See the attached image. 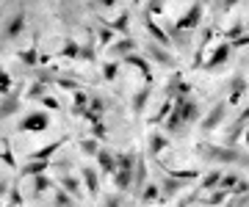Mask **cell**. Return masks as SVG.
I'll use <instances>...</instances> for the list:
<instances>
[{
  "label": "cell",
  "mask_w": 249,
  "mask_h": 207,
  "mask_svg": "<svg viewBox=\"0 0 249 207\" xmlns=\"http://www.w3.org/2000/svg\"><path fill=\"white\" fill-rule=\"evenodd\" d=\"M199 22H202V3H194V6H191V9L178 19L175 31H178V33H188V31H194Z\"/></svg>",
  "instance_id": "3957f363"
},
{
  "label": "cell",
  "mask_w": 249,
  "mask_h": 207,
  "mask_svg": "<svg viewBox=\"0 0 249 207\" xmlns=\"http://www.w3.org/2000/svg\"><path fill=\"white\" fill-rule=\"evenodd\" d=\"M133 169H136V155H119L116 158V174L114 182L119 191H133Z\"/></svg>",
  "instance_id": "7a4b0ae2"
},
{
  "label": "cell",
  "mask_w": 249,
  "mask_h": 207,
  "mask_svg": "<svg viewBox=\"0 0 249 207\" xmlns=\"http://www.w3.org/2000/svg\"><path fill=\"white\" fill-rule=\"evenodd\" d=\"M100 45H103V47H108V45H111V39H114V31H111V28H106V31H100Z\"/></svg>",
  "instance_id": "f35d334b"
},
{
  "label": "cell",
  "mask_w": 249,
  "mask_h": 207,
  "mask_svg": "<svg viewBox=\"0 0 249 207\" xmlns=\"http://www.w3.org/2000/svg\"><path fill=\"white\" fill-rule=\"evenodd\" d=\"M160 199V188L158 185H147V188L142 191V202L144 205H152V202H158Z\"/></svg>",
  "instance_id": "4316f807"
},
{
  "label": "cell",
  "mask_w": 249,
  "mask_h": 207,
  "mask_svg": "<svg viewBox=\"0 0 249 207\" xmlns=\"http://www.w3.org/2000/svg\"><path fill=\"white\" fill-rule=\"evenodd\" d=\"M100 149H103V146L97 144V138H83V141H80V152L89 155V158H97Z\"/></svg>",
  "instance_id": "d4e9b609"
},
{
  "label": "cell",
  "mask_w": 249,
  "mask_h": 207,
  "mask_svg": "<svg viewBox=\"0 0 249 207\" xmlns=\"http://www.w3.org/2000/svg\"><path fill=\"white\" fill-rule=\"evenodd\" d=\"M199 155L208 158V160H213V163H244V166H249V155H241V152H235V149H230V146L202 144L199 146Z\"/></svg>",
  "instance_id": "6da1fadb"
},
{
  "label": "cell",
  "mask_w": 249,
  "mask_h": 207,
  "mask_svg": "<svg viewBox=\"0 0 249 207\" xmlns=\"http://www.w3.org/2000/svg\"><path fill=\"white\" fill-rule=\"evenodd\" d=\"M124 64H130V66H136V69H142V75L147 78V83L152 80V69H150V61L144 58V55L139 53H130V55H124Z\"/></svg>",
  "instance_id": "5bb4252c"
},
{
  "label": "cell",
  "mask_w": 249,
  "mask_h": 207,
  "mask_svg": "<svg viewBox=\"0 0 249 207\" xmlns=\"http://www.w3.org/2000/svg\"><path fill=\"white\" fill-rule=\"evenodd\" d=\"M144 55L147 58H152V61H158V64H163V66H175V58H172L163 47L158 45V42H147V47H144Z\"/></svg>",
  "instance_id": "52a82bcc"
},
{
  "label": "cell",
  "mask_w": 249,
  "mask_h": 207,
  "mask_svg": "<svg viewBox=\"0 0 249 207\" xmlns=\"http://www.w3.org/2000/svg\"><path fill=\"white\" fill-rule=\"evenodd\" d=\"M222 171H208L205 174V180H202V185H199V191H211V188H219V182H222Z\"/></svg>",
  "instance_id": "cb8c5ba5"
},
{
  "label": "cell",
  "mask_w": 249,
  "mask_h": 207,
  "mask_svg": "<svg viewBox=\"0 0 249 207\" xmlns=\"http://www.w3.org/2000/svg\"><path fill=\"white\" fill-rule=\"evenodd\" d=\"M247 125H249V108L244 111V113H241L238 119H235V125L230 127V130H227V144H235V141H238L241 135H244V130H247Z\"/></svg>",
  "instance_id": "30bf717a"
},
{
  "label": "cell",
  "mask_w": 249,
  "mask_h": 207,
  "mask_svg": "<svg viewBox=\"0 0 249 207\" xmlns=\"http://www.w3.org/2000/svg\"><path fill=\"white\" fill-rule=\"evenodd\" d=\"M47 166H50V160H28V166H22V174L25 177H39V174H45Z\"/></svg>",
  "instance_id": "ffe728a7"
},
{
  "label": "cell",
  "mask_w": 249,
  "mask_h": 207,
  "mask_svg": "<svg viewBox=\"0 0 249 207\" xmlns=\"http://www.w3.org/2000/svg\"><path fill=\"white\" fill-rule=\"evenodd\" d=\"M58 185H61L64 191H67V193H70V196H83V188H80V180L78 177H70V174H64L61 180H58Z\"/></svg>",
  "instance_id": "ac0fdd59"
},
{
  "label": "cell",
  "mask_w": 249,
  "mask_h": 207,
  "mask_svg": "<svg viewBox=\"0 0 249 207\" xmlns=\"http://www.w3.org/2000/svg\"><path fill=\"white\" fill-rule=\"evenodd\" d=\"M0 94H11V75L0 69Z\"/></svg>",
  "instance_id": "836d02e7"
},
{
  "label": "cell",
  "mask_w": 249,
  "mask_h": 207,
  "mask_svg": "<svg viewBox=\"0 0 249 207\" xmlns=\"http://www.w3.org/2000/svg\"><path fill=\"white\" fill-rule=\"evenodd\" d=\"M61 55H67V58H80V45H75V42H67L64 45V50H61Z\"/></svg>",
  "instance_id": "d6a6232c"
},
{
  "label": "cell",
  "mask_w": 249,
  "mask_h": 207,
  "mask_svg": "<svg viewBox=\"0 0 249 207\" xmlns=\"http://www.w3.org/2000/svg\"><path fill=\"white\" fill-rule=\"evenodd\" d=\"M50 185H53V182L47 180L45 174H39V177L34 180V196H42V193H45V191L50 188Z\"/></svg>",
  "instance_id": "f1b7e54d"
},
{
  "label": "cell",
  "mask_w": 249,
  "mask_h": 207,
  "mask_svg": "<svg viewBox=\"0 0 249 207\" xmlns=\"http://www.w3.org/2000/svg\"><path fill=\"white\" fill-rule=\"evenodd\" d=\"M97 6H103V9H114L116 0H97Z\"/></svg>",
  "instance_id": "f6af8a7d"
},
{
  "label": "cell",
  "mask_w": 249,
  "mask_h": 207,
  "mask_svg": "<svg viewBox=\"0 0 249 207\" xmlns=\"http://www.w3.org/2000/svg\"><path fill=\"white\" fill-rule=\"evenodd\" d=\"M147 180V169H144V155H136V174H133V191H139Z\"/></svg>",
  "instance_id": "44dd1931"
},
{
  "label": "cell",
  "mask_w": 249,
  "mask_h": 207,
  "mask_svg": "<svg viewBox=\"0 0 249 207\" xmlns=\"http://www.w3.org/2000/svg\"><path fill=\"white\" fill-rule=\"evenodd\" d=\"M91 130H94V138H106V125H103V122H94V125H91Z\"/></svg>",
  "instance_id": "60d3db41"
},
{
  "label": "cell",
  "mask_w": 249,
  "mask_h": 207,
  "mask_svg": "<svg viewBox=\"0 0 249 207\" xmlns=\"http://www.w3.org/2000/svg\"><path fill=\"white\" fill-rule=\"evenodd\" d=\"M19 58H22L25 64H36V61H39V53H36L34 47H28V50H22V53H19Z\"/></svg>",
  "instance_id": "d590c367"
},
{
  "label": "cell",
  "mask_w": 249,
  "mask_h": 207,
  "mask_svg": "<svg viewBox=\"0 0 249 207\" xmlns=\"http://www.w3.org/2000/svg\"><path fill=\"white\" fill-rule=\"evenodd\" d=\"M64 141H67V135H61L58 141H53V144H47V146H42V149L31 152V158H28V160H50V158H53V152H58V149L64 146Z\"/></svg>",
  "instance_id": "8fae6325"
},
{
  "label": "cell",
  "mask_w": 249,
  "mask_h": 207,
  "mask_svg": "<svg viewBox=\"0 0 249 207\" xmlns=\"http://www.w3.org/2000/svg\"><path fill=\"white\" fill-rule=\"evenodd\" d=\"M244 33H247V25H244V22H235V25H232L230 31H227V36H230L232 42H235V39H241Z\"/></svg>",
  "instance_id": "e575fe53"
},
{
  "label": "cell",
  "mask_w": 249,
  "mask_h": 207,
  "mask_svg": "<svg viewBox=\"0 0 249 207\" xmlns=\"http://www.w3.org/2000/svg\"><path fill=\"white\" fill-rule=\"evenodd\" d=\"M142 17H144V28L150 31V36L155 39V42H158L160 47H169V33H166V31H160V28L155 25V19H152L150 14H147V11H144Z\"/></svg>",
  "instance_id": "ba28073f"
},
{
  "label": "cell",
  "mask_w": 249,
  "mask_h": 207,
  "mask_svg": "<svg viewBox=\"0 0 249 207\" xmlns=\"http://www.w3.org/2000/svg\"><path fill=\"white\" fill-rule=\"evenodd\" d=\"M17 108H19V99H14L11 94H6V99L0 102V119H9L11 113H17Z\"/></svg>",
  "instance_id": "7402d4cb"
},
{
  "label": "cell",
  "mask_w": 249,
  "mask_h": 207,
  "mask_svg": "<svg viewBox=\"0 0 249 207\" xmlns=\"http://www.w3.org/2000/svg\"><path fill=\"white\" fill-rule=\"evenodd\" d=\"M97 163H100V171H103V174H111V177L116 174V158L108 152V149H100L97 152Z\"/></svg>",
  "instance_id": "2e32d148"
},
{
  "label": "cell",
  "mask_w": 249,
  "mask_h": 207,
  "mask_svg": "<svg viewBox=\"0 0 249 207\" xmlns=\"http://www.w3.org/2000/svg\"><path fill=\"white\" fill-rule=\"evenodd\" d=\"M127 25H130V14H127V11H124V14H119V17L114 19V22H111V31H127Z\"/></svg>",
  "instance_id": "4dcf8cb0"
},
{
  "label": "cell",
  "mask_w": 249,
  "mask_h": 207,
  "mask_svg": "<svg viewBox=\"0 0 249 207\" xmlns=\"http://www.w3.org/2000/svg\"><path fill=\"white\" fill-rule=\"evenodd\" d=\"M230 53H232V45H230V42H227V45H219L213 53L208 55V61H202V69H208V72H211V69H219L222 64H227Z\"/></svg>",
  "instance_id": "8992f818"
},
{
  "label": "cell",
  "mask_w": 249,
  "mask_h": 207,
  "mask_svg": "<svg viewBox=\"0 0 249 207\" xmlns=\"http://www.w3.org/2000/svg\"><path fill=\"white\" fill-rule=\"evenodd\" d=\"M22 28H25V11H17L14 17H9L6 22V31H3V36L6 39H17L22 33Z\"/></svg>",
  "instance_id": "9c48e42d"
},
{
  "label": "cell",
  "mask_w": 249,
  "mask_h": 207,
  "mask_svg": "<svg viewBox=\"0 0 249 207\" xmlns=\"http://www.w3.org/2000/svg\"><path fill=\"white\" fill-rule=\"evenodd\" d=\"M183 188H186V182L175 180V177H169V174H166V180L160 182V199H172L175 193H180Z\"/></svg>",
  "instance_id": "4fadbf2b"
},
{
  "label": "cell",
  "mask_w": 249,
  "mask_h": 207,
  "mask_svg": "<svg viewBox=\"0 0 249 207\" xmlns=\"http://www.w3.org/2000/svg\"><path fill=\"white\" fill-rule=\"evenodd\" d=\"M222 202H227V191H213V193H211V196L205 199V205L208 207H216V205H222Z\"/></svg>",
  "instance_id": "f546056e"
},
{
  "label": "cell",
  "mask_w": 249,
  "mask_h": 207,
  "mask_svg": "<svg viewBox=\"0 0 249 207\" xmlns=\"http://www.w3.org/2000/svg\"><path fill=\"white\" fill-rule=\"evenodd\" d=\"M80 177H83V185H86V191H89V196H97L100 193L97 171L91 169V166H83V169H80Z\"/></svg>",
  "instance_id": "7c38bea8"
},
{
  "label": "cell",
  "mask_w": 249,
  "mask_h": 207,
  "mask_svg": "<svg viewBox=\"0 0 249 207\" xmlns=\"http://www.w3.org/2000/svg\"><path fill=\"white\" fill-rule=\"evenodd\" d=\"M247 31H249V22H247Z\"/></svg>",
  "instance_id": "681fc988"
},
{
  "label": "cell",
  "mask_w": 249,
  "mask_h": 207,
  "mask_svg": "<svg viewBox=\"0 0 249 207\" xmlns=\"http://www.w3.org/2000/svg\"><path fill=\"white\" fill-rule=\"evenodd\" d=\"M169 146V138L163 133H155V135H150V141H147V152L152 155V158H158V152H163Z\"/></svg>",
  "instance_id": "e0dca14e"
},
{
  "label": "cell",
  "mask_w": 249,
  "mask_h": 207,
  "mask_svg": "<svg viewBox=\"0 0 249 207\" xmlns=\"http://www.w3.org/2000/svg\"><path fill=\"white\" fill-rule=\"evenodd\" d=\"M45 89H47V86H45L42 80H39V83H34V86L28 89L25 97H28V99H42V97H45Z\"/></svg>",
  "instance_id": "1f68e13d"
},
{
  "label": "cell",
  "mask_w": 249,
  "mask_h": 207,
  "mask_svg": "<svg viewBox=\"0 0 249 207\" xmlns=\"http://www.w3.org/2000/svg\"><path fill=\"white\" fill-rule=\"evenodd\" d=\"M55 207H75V196H70L64 188H55Z\"/></svg>",
  "instance_id": "83f0119b"
},
{
  "label": "cell",
  "mask_w": 249,
  "mask_h": 207,
  "mask_svg": "<svg viewBox=\"0 0 249 207\" xmlns=\"http://www.w3.org/2000/svg\"><path fill=\"white\" fill-rule=\"evenodd\" d=\"M6 185H9V182H0V196H3V193H6Z\"/></svg>",
  "instance_id": "7dc6e473"
},
{
  "label": "cell",
  "mask_w": 249,
  "mask_h": 207,
  "mask_svg": "<svg viewBox=\"0 0 249 207\" xmlns=\"http://www.w3.org/2000/svg\"><path fill=\"white\" fill-rule=\"evenodd\" d=\"M89 111L94 113V116H100V119H103V113L108 111V102H106L103 97H91V99H89Z\"/></svg>",
  "instance_id": "484cf974"
},
{
  "label": "cell",
  "mask_w": 249,
  "mask_h": 207,
  "mask_svg": "<svg viewBox=\"0 0 249 207\" xmlns=\"http://www.w3.org/2000/svg\"><path fill=\"white\" fill-rule=\"evenodd\" d=\"M247 94V78L244 75H235L230 80V102L235 105V102H241V97Z\"/></svg>",
  "instance_id": "9a60e30c"
},
{
  "label": "cell",
  "mask_w": 249,
  "mask_h": 207,
  "mask_svg": "<svg viewBox=\"0 0 249 207\" xmlns=\"http://www.w3.org/2000/svg\"><path fill=\"white\" fill-rule=\"evenodd\" d=\"M247 146H249V125H247Z\"/></svg>",
  "instance_id": "c3c4849f"
},
{
  "label": "cell",
  "mask_w": 249,
  "mask_h": 207,
  "mask_svg": "<svg viewBox=\"0 0 249 207\" xmlns=\"http://www.w3.org/2000/svg\"><path fill=\"white\" fill-rule=\"evenodd\" d=\"M80 58L83 61H94V50L91 47H80Z\"/></svg>",
  "instance_id": "b9f144b4"
},
{
  "label": "cell",
  "mask_w": 249,
  "mask_h": 207,
  "mask_svg": "<svg viewBox=\"0 0 249 207\" xmlns=\"http://www.w3.org/2000/svg\"><path fill=\"white\" fill-rule=\"evenodd\" d=\"M116 72H119V64H106V66H103V78H106V80H114Z\"/></svg>",
  "instance_id": "8d00e7d4"
},
{
  "label": "cell",
  "mask_w": 249,
  "mask_h": 207,
  "mask_svg": "<svg viewBox=\"0 0 249 207\" xmlns=\"http://www.w3.org/2000/svg\"><path fill=\"white\" fill-rule=\"evenodd\" d=\"M11 202H14V205H22V196H19V191H17V185H14V188H11Z\"/></svg>",
  "instance_id": "ee69618b"
},
{
  "label": "cell",
  "mask_w": 249,
  "mask_h": 207,
  "mask_svg": "<svg viewBox=\"0 0 249 207\" xmlns=\"http://www.w3.org/2000/svg\"><path fill=\"white\" fill-rule=\"evenodd\" d=\"M247 202H249V196H247V193H238V196H232L230 202H227V207H244Z\"/></svg>",
  "instance_id": "74e56055"
},
{
  "label": "cell",
  "mask_w": 249,
  "mask_h": 207,
  "mask_svg": "<svg viewBox=\"0 0 249 207\" xmlns=\"http://www.w3.org/2000/svg\"><path fill=\"white\" fill-rule=\"evenodd\" d=\"M235 3H238V0H219V11H230V9H235Z\"/></svg>",
  "instance_id": "7bdbcfd3"
},
{
  "label": "cell",
  "mask_w": 249,
  "mask_h": 207,
  "mask_svg": "<svg viewBox=\"0 0 249 207\" xmlns=\"http://www.w3.org/2000/svg\"><path fill=\"white\" fill-rule=\"evenodd\" d=\"M147 99H150V83H147L144 89L136 91V97H133V113H136V116H142V111H144V105H147Z\"/></svg>",
  "instance_id": "d6986e66"
},
{
  "label": "cell",
  "mask_w": 249,
  "mask_h": 207,
  "mask_svg": "<svg viewBox=\"0 0 249 207\" xmlns=\"http://www.w3.org/2000/svg\"><path fill=\"white\" fill-rule=\"evenodd\" d=\"M224 116H227V102H224V99H219L213 108H211V113L202 119V130H205V133H211L213 127H219L224 122Z\"/></svg>",
  "instance_id": "5b68a950"
},
{
  "label": "cell",
  "mask_w": 249,
  "mask_h": 207,
  "mask_svg": "<svg viewBox=\"0 0 249 207\" xmlns=\"http://www.w3.org/2000/svg\"><path fill=\"white\" fill-rule=\"evenodd\" d=\"M111 53H116V55H130V53H136V42H133V39H122V42L111 45Z\"/></svg>",
  "instance_id": "603a6c76"
},
{
  "label": "cell",
  "mask_w": 249,
  "mask_h": 207,
  "mask_svg": "<svg viewBox=\"0 0 249 207\" xmlns=\"http://www.w3.org/2000/svg\"><path fill=\"white\" fill-rule=\"evenodd\" d=\"M47 125H50V116L45 111H34L19 122V130L22 133H42V130H47Z\"/></svg>",
  "instance_id": "277c9868"
},
{
  "label": "cell",
  "mask_w": 249,
  "mask_h": 207,
  "mask_svg": "<svg viewBox=\"0 0 249 207\" xmlns=\"http://www.w3.org/2000/svg\"><path fill=\"white\" fill-rule=\"evenodd\" d=\"M106 207H119V196H111V199H106Z\"/></svg>",
  "instance_id": "bcb514c9"
},
{
  "label": "cell",
  "mask_w": 249,
  "mask_h": 207,
  "mask_svg": "<svg viewBox=\"0 0 249 207\" xmlns=\"http://www.w3.org/2000/svg\"><path fill=\"white\" fill-rule=\"evenodd\" d=\"M42 102H45V108H50V111H61V102L53 99V97H42Z\"/></svg>",
  "instance_id": "ab89813d"
}]
</instances>
